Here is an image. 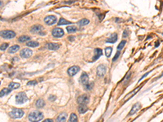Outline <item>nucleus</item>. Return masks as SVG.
Listing matches in <instances>:
<instances>
[{
    "mask_svg": "<svg viewBox=\"0 0 163 122\" xmlns=\"http://www.w3.org/2000/svg\"><path fill=\"white\" fill-rule=\"evenodd\" d=\"M51 33H52L53 37H55V38H61L64 35V31L61 28H55V29H52Z\"/></svg>",
    "mask_w": 163,
    "mask_h": 122,
    "instance_id": "7",
    "label": "nucleus"
},
{
    "mask_svg": "<svg viewBox=\"0 0 163 122\" xmlns=\"http://www.w3.org/2000/svg\"><path fill=\"white\" fill-rule=\"evenodd\" d=\"M32 54H33V51L31 50H29L28 48H24L20 51V55L22 58H29L32 55Z\"/></svg>",
    "mask_w": 163,
    "mask_h": 122,
    "instance_id": "10",
    "label": "nucleus"
},
{
    "mask_svg": "<svg viewBox=\"0 0 163 122\" xmlns=\"http://www.w3.org/2000/svg\"><path fill=\"white\" fill-rule=\"evenodd\" d=\"M120 55V52L119 51H118V52L116 53V55H115V56L113 57V61L114 62V61H116L117 59H118V56Z\"/></svg>",
    "mask_w": 163,
    "mask_h": 122,
    "instance_id": "34",
    "label": "nucleus"
},
{
    "mask_svg": "<svg viewBox=\"0 0 163 122\" xmlns=\"http://www.w3.org/2000/svg\"><path fill=\"white\" fill-rule=\"evenodd\" d=\"M24 112L22 109L20 108H15L12 109V111L10 112V116L13 119H18V118H20L24 116Z\"/></svg>",
    "mask_w": 163,
    "mask_h": 122,
    "instance_id": "2",
    "label": "nucleus"
},
{
    "mask_svg": "<svg viewBox=\"0 0 163 122\" xmlns=\"http://www.w3.org/2000/svg\"><path fill=\"white\" fill-rule=\"evenodd\" d=\"M81 81L84 86H86V85L89 83V77L88 75L86 73V72H83L81 76Z\"/></svg>",
    "mask_w": 163,
    "mask_h": 122,
    "instance_id": "12",
    "label": "nucleus"
},
{
    "mask_svg": "<svg viewBox=\"0 0 163 122\" xmlns=\"http://www.w3.org/2000/svg\"><path fill=\"white\" fill-rule=\"evenodd\" d=\"M117 40H118V34H117V33H112L111 36L106 40V42H109V43H113V42H115Z\"/></svg>",
    "mask_w": 163,
    "mask_h": 122,
    "instance_id": "17",
    "label": "nucleus"
},
{
    "mask_svg": "<svg viewBox=\"0 0 163 122\" xmlns=\"http://www.w3.org/2000/svg\"><path fill=\"white\" fill-rule=\"evenodd\" d=\"M127 34H126V31H124V34H123V37L125 38V37H126Z\"/></svg>",
    "mask_w": 163,
    "mask_h": 122,
    "instance_id": "38",
    "label": "nucleus"
},
{
    "mask_svg": "<svg viewBox=\"0 0 163 122\" xmlns=\"http://www.w3.org/2000/svg\"><path fill=\"white\" fill-rule=\"evenodd\" d=\"M71 24V22L66 20L64 18H61V20L58 21V25H65V24Z\"/></svg>",
    "mask_w": 163,
    "mask_h": 122,
    "instance_id": "27",
    "label": "nucleus"
},
{
    "mask_svg": "<svg viewBox=\"0 0 163 122\" xmlns=\"http://www.w3.org/2000/svg\"><path fill=\"white\" fill-rule=\"evenodd\" d=\"M67 119V114L65 112H62L56 118V122H65Z\"/></svg>",
    "mask_w": 163,
    "mask_h": 122,
    "instance_id": "14",
    "label": "nucleus"
},
{
    "mask_svg": "<svg viewBox=\"0 0 163 122\" xmlns=\"http://www.w3.org/2000/svg\"><path fill=\"white\" fill-rule=\"evenodd\" d=\"M10 92H11V90L10 89H8V88H4V89H3L1 91H0V97L5 96V95L8 94Z\"/></svg>",
    "mask_w": 163,
    "mask_h": 122,
    "instance_id": "25",
    "label": "nucleus"
},
{
    "mask_svg": "<svg viewBox=\"0 0 163 122\" xmlns=\"http://www.w3.org/2000/svg\"><path fill=\"white\" fill-rule=\"evenodd\" d=\"M94 52H95V55H94V57H93V59H93V61L97 60V59H98L103 54L102 50H101V49H100V48H95Z\"/></svg>",
    "mask_w": 163,
    "mask_h": 122,
    "instance_id": "13",
    "label": "nucleus"
},
{
    "mask_svg": "<svg viewBox=\"0 0 163 122\" xmlns=\"http://www.w3.org/2000/svg\"><path fill=\"white\" fill-rule=\"evenodd\" d=\"M97 75L98 77H104L106 73V66L104 64H100L97 67Z\"/></svg>",
    "mask_w": 163,
    "mask_h": 122,
    "instance_id": "6",
    "label": "nucleus"
},
{
    "mask_svg": "<svg viewBox=\"0 0 163 122\" xmlns=\"http://www.w3.org/2000/svg\"><path fill=\"white\" fill-rule=\"evenodd\" d=\"M158 45H159V42H156V44H155V47H158Z\"/></svg>",
    "mask_w": 163,
    "mask_h": 122,
    "instance_id": "39",
    "label": "nucleus"
},
{
    "mask_svg": "<svg viewBox=\"0 0 163 122\" xmlns=\"http://www.w3.org/2000/svg\"><path fill=\"white\" fill-rule=\"evenodd\" d=\"M89 23H90V21H89V20H87V19H82L81 20L78 21L77 24H78L79 26H84V25L88 24Z\"/></svg>",
    "mask_w": 163,
    "mask_h": 122,
    "instance_id": "24",
    "label": "nucleus"
},
{
    "mask_svg": "<svg viewBox=\"0 0 163 122\" xmlns=\"http://www.w3.org/2000/svg\"><path fill=\"white\" fill-rule=\"evenodd\" d=\"M67 31L70 33H73V32L77 31V28H76L75 26H69V27H67Z\"/></svg>",
    "mask_w": 163,
    "mask_h": 122,
    "instance_id": "28",
    "label": "nucleus"
},
{
    "mask_svg": "<svg viewBox=\"0 0 163 122\" xmlns=\"http://www.w3.org/2000/svg\"><path fill=\"white\" fill-rule=\"evenodd\" d=\"M42 122H53V121L51 119H47V120H45V121Z\"/></svg>",
    "mask_w": 163,
    "mask_h": 122,
    "instance_id": "36",
    "label": "nucleus"
},
{
    "mask_svg": "<svg viewBox=\"0 0 163 122\" xmlns=\"http://www.w3.org/2000/svg\"><path fill=\"white\" fill-rule=\"evenodd\" d=\"M68 122H77V116L75 113H72L69 116V119Z\"/></svg>",
    "mask_w": 163,
    "mask_h": 122,
    "instance_id": "26",
    "label": "nucleus"
},
{
    "mask_svg": "<svg viewBox=\"0 0 163 122\" xmlns=\"http://www.w3.org/2000/svg\"><path fill=\"white\" fill-rule=\"evenodd\" d=\"M26 45L30 47H37L39 46V43L38 42H34V41H29V42H28L26 43Z\"/></svg>",
    "mask_w": 163,
    "mask_h": 122,
    "instance_id": "23",
    "label": "nucleus"
},
{
    "mask_svg": "<svg viewBox=\"0 0 163 122\" xmlns=\"http://www.w3.org/2000/svg\"><path fill=\"white\" fill-rule=\"evenodd\" d=\"M55 98H56V96H54V95H51V96L49 97V99L51 100V101H53V100H55Z\"/></svg>",
    "mask_w": 163,
    "mask_h": 122,
    "instance_id": "35",
    "label": "nucleus"
},
{
    "mask_svg": "<svg viewBox=\"0 0 163 122\" xmlns=\"http://www.w3.org/2000/svg\"><path fill=\"white\" fill-rule=\"evenodd\" d=\"M140 107H141V106H140V104L139 103H136V104H134V106H133V107L131 108V110H130V113H129V115H130V116H131V115H133V114H134V113H136L138 112V111L139 110V109H140Z\"/></svg>",
    "mask_w": 163,
    "mask_h": 122,
    "instance_id": "15",
    "label": "nucleus"
},
{
    "mask_svg": "<svg viewBox=\"0 0 163 122\" xmlns=\"http://www.w3.org/2000/svg\"><path fill=\"white\" fill-rule=\"evenodd\" d=\"M44 106H45V102H44L43 99H42V98H39L38 100H37V102H36V107H38V108H42V107H43Z\"/></svg>",
    "mask_w": 163,
    "mask_h": 122,
    "instance_id": "20",
    "label": "nucleus"
},
{
    "mask_svg": "<svg viewBox=\"0 0 163 122\" xmlns=\"http://www.w3.org/2000/svg\"><path fill=\"white\" fill-rule=\"evenodd\" d=\"M111 53H112V47H107L105 49V55L107 57H109L111 55Z\"/></svg>",
    "mask_w": 163,
    "mask_h": 122,
    "instance_id": "29",
    "label": "nucleus"
},
{
    "mask_svg": "<svg viewBox=\"0 0 163 122\" xmlns=\"http://www.w3.org/2000/svg\"><path fill=\"white\" fill-rule=\"evenodd\" d=\"M60 47V45L58 43H52V42H51V43H47V48L49 49V50H57V49H59Z\"/></svg>",
    "mask_w": 163,
    "mask_h": 122,
    "instance_id": "16",
    "label": "nucleus"
},
{
    "mask_svg": "<svg viewBox=\"0 0 163 122\" xmlns=\"http://www.w3.org/2000/svg\"><path fill=\"white\" fill-rule=\"evenodd\" d=\"M0 84H1V81H0Z\"/></svg>",
    "mask_w": 163,
    "mask_h": 122,
    "instance_id": "40",
    "label": "nucleus"
},
{
    "mask_svg": "<svg viewBox=\"0 0 163 122\" xmlns=\"http://www.w3.org/2000/svg\"><path fill=\"white\" fill-rule=\"evenodd\" d=\"M56 21V17L55 16H47L44 18V22L48 25H51V24H55Z\"/></svg>",
    "mask_w": 163,
    "mask_h": 122,
    "instance_id": "9",
    "label": "nucleus"
},
{
    "mask_svg": "<svg viewBox=\"0 0 163 122\" xmlns=\"http://www.w3.org/2000/svg\"><path fill=\"white\" fill-rule=\"evenodd\" d=\"M8 87H9L10 90H16L18 89L20 87V84L19 83H16V82H11L9 85H8Z\"/></svg>",
    "mask_w": 163,
    "mask_h": 122,
    "instance_id": "22",
    "label": "nucleus"
},
{
    "mask_svg": "<svg viewBox=\"0 0 163 122\" xmlns=\"http://www.w3.org/2000/svg\"><path fill=\"white\" fill-rule=\"evenodd\" d=\"M88 107L86 105H84V104H80V105L78 106V112L79 113H81V114H83V113H85L87 111Z\"/></svg>",
    "mask_w": 163,
    "mask_h": 122,
    "instance_id": "19",
    "label": "nucleus"
},
{
    "mask_svg": "<svg viewBox=\"0 0 163 122\" xmlns=\"http://www.w3.org/2000/svg\"><path fill=\"white\" fill-rule=\"evenodd\" d=\"M43 27L40 24H36V25H33L31 27L30 29V32L33 33H38V34L42 35V34H45L44 33H42V30H43Z\"/></svg>",
    "mask_w": 163,
    "mask_h": 122,
    "instance_id": "5",
    "label": "nucleus"
},
{
    "mask_svg": "<svg viewBox=\"0 0 163 122\" xmlns=\"http://www.w3.org/2000/svg\"><path fill=\"white\" fill-rule=\"evenodd\" d=\"M37 83H38L37 81H30L27 83V85L28 86H35V85H37Z\"/></svg>",
    "mask_w": 163,
    "mask_h": 122,
    "instance_id": "33",
    "label": "nucleus"
},
{
    "mask_svg": "<svg viewBox=\"0 0 163 122\" xmlns=\"http://www.w3.org/2000/svg\"><path fill=\"white\" fill-rule=\"evenodd\" d=\"M28 118L31 122H38L41 120H42L43 114L39 111H35V112H32L31 113H29Z\"/></svg>",
    "mask_w": 163,
    "mask_h": 122,
    "instance_id": "1",
    "label": "nucleus"
},
{
    "mask_svg": "<svg viewBox=\"0 0 163 122\" xmlns=\"http://www.w3.org/2000/svg\"><path fill=\"white\" fill-rule=\"evenodd\" d=\"M88 102H89V96L87 94H82L77 98V102L79 104H84V105H86V104L88 103Z\"/></svg>",
    "mask_w": 163,
    "mask_h": 122,
    "instance_id": "8",
    "label": "nucleus"
},
{
    "mask_svg": "<svg viewBox=\"0 0 163 122\" xmlns=\"http://www.w3.org/2000/svg\"><path fill=\"white\" fill-rule=\"evenodd\" d=\"M16 103L18 104H22L26 101H28V98L26 96L25 93L24 92H20V93L17 94L16 96Z\"/></svg>",
    "mask_w": 163,
    "mask_h": 122,
    "instance_id": "4",
    "label": "nucleus"
},
{
    "mask_svg": "<svg viewBox=\"0 0 163 122\" xmlns=\"http://www.w3.org/2000/svg\"><path fill=\"white\" fill-rule=\"evenodd\" d=\"M126 41L125 40H123V41H122L121 42L119 43V45H118V51H120V50H122V48L124 47V46H125V44H126Z\"/></svg>",
    "mask_w": 163,
    "mask_h": 122,
    "instance_id": "30",
    "label": "nucleus"
},
{
    "mask_svg": "<svg viewBox=\"0 0 163 122\" xmlns=\"http://www.w3.org/2000/svg\"><path fill=\"white\" fill-rule=\"evenodd\" d=\"M8 47V43H3L0 46V50L1 51H5Z\"/></svg>",
    "mask_w": 163,
    "mask_h": 122,
    "instance_id": "31",
    "label": "nucleus"
},
{
    "mask_svg": "<svg viewBox=\"0 0 163 122\" xmlns=\"http://www.w3.org/2000/svg\"><path fill=\"white\" fill-rule=\"evenodd\" d=\"M79 70H80V68H79L78 66H72V67H70V68L68 69L69 76L73 77V76H74L75 74H77V72H79Z\"/></svg>",
    "mask_w": 163,
    "mask_h": 122,
    "instance_id": "11",
    "label": "nucleus"
},
{
    "mask_svg": "<svg viewBox=\"0 0 163 122\" xmlns=\"http://www.w3.org/2000/svg\"><path fill=\"white\" fill-rule=\"evenodd\" d=\"M74 37H69V39L70 41H73V39H74Z\"/></svg>",
    "mask_w": 163,
    "mask_h": 122,
    "instance_id": "37",
    "label": "nucleus"
},
{
    "mask_svg": "<svg viewBox=\"0 0 163 122\" xmlns=\"http://www.w3.org/2000/svg\"><path fill=\"white\" fill-rule=\"evenodd\" d=\"M19 49H20V47H19L18 45H14L8 49V53H10V54H14V53H16V51H18Z\"/></svg>",
    "mask_w": 163,
    "mask_h": 122,
    "instance_id": "18",
    "label": "nucleus"
},
{
    "mask_svg": "<svg viewBox=\"0 0 163 122\" xmlns=\"http://www.w3.org/2000/svg\"><path fill=\"white\" fill-rule=\"evenodd\" d=\"M29 40H30V37L28 36V35H22L18 38V41L20 42H25Z\"/></svg>",
    "mask_w": 163,
    "mask_h": 122,
    "instance_id": "21",
    "label": "nucleus"
},
{
    "mask_svg": "<svg viewBox=\"0 0 163 122\" xmlns=\"http://www.w3.org/2000/svg\"><path fill=\"white\" fill-rule=\"evenodd\" d=\"M0 36L3 38L7 39H11L16 37V33L12 30H3L0 32Z\"/></svg>",
    "mask_w": 163,
    "mask_h": 122,
    "instance_id": "3",
    "label": "nucleus"
},
{
    "mask_svg": "<svg viewBox=\"0 0 163 122\" xmlns=\"http://www.w3.org/2000/svg\"><path fill=\"white\" fill-rule=\"evenodd\" d=\"M93 86H94V83L93 82H91L90 84L88 83V84L86 86V89H87V90H91L92 88H93Z\"/></svg>",
    "mask_w": 163,
    "mask_h": 122,
    "instance_id": "32",
    "label": "nucleus"
}]
</instances>
